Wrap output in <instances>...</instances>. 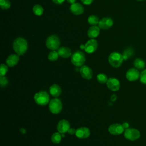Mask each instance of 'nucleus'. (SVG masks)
Here are the masks:
<instances>
[{"label":"nucleus","mask_w":146,"mask_h":146,"mask_svg":"<svg viewBox=\"0 0 146 146\" xmlns=\"http://www.w3.org/2000/svg\"><path fill=\"white\" fill-rule=\"evenodd\" d=\"M48 108L53 114L59 113L62 110V103L60 100L58 98L51 99L48 103Z\"/></svg>","instance_id":"nucleus-6"},{"label":"nucleus","mask_w":146,"mask_h":146,"mask_svg":"<svg viewBox=\"0 0 146 146\" xmlns=\"http://www.w3.org/2000/svg\"><path fill=\"white\" fill-rule=\"evenodd\" d=\"M35 103L39 106H45L50 102V96L45 91H39L36 92L34 96Z\"/></svg>","instance_id":"nucleus-5"},{"label":"nucleus","mask_w":146,"mask_h":146,"mask_svg":"<svg viewBox=\"0 0 146 146\" xmlns=\"http://www.w3.org/2000/svg\"><path fill=\"white\" fill-rule=\"evenodd\" d=\"M86 61L85 55L83 52L77 50L71 56V62L76 67H82Z\"/></svg>","instance_id":"nucleus-2"},{"label":"nucleus","mask_w":146,"mask_h":146,"mask_svg":"<svg viewBox=\"0 0 146 146\" xmlns=\"http://www.w3.org/2000/svg\"><path fill=\"white\" fill-rule=\"evenodd\" d=\"M33 11L34 14L37 16H40L43 13V8L40 5H35L33 8Z\"/></svg>","instance_id":"nucleus-23"},{"label":"nucleus","mask_w":146,"mask_h":146,"mask_svg":"<svg viewBox=\"0 0 146 146\" xmlns=\"http://www.w3.org/2000/svg\"><path fill=\"white\" fill-rule=\"evenodd\" d=\"M67 2H68V3H71V4H72V3H75L76 0H67Z\"/></svg>","instance_id":"nucleus-35"},{"label":"nucleus","mask_w":146,"mask_h":146,"mask_svg":"<svg viewBox=\"0 0 146 146\" xmlns=\"http://www.w3.org/2000/svg\"><path fill=\"white\" fill-rule=\"evenodd\" d=\"M100 34V28L97 26H92L90 27L87 31V35L91 39L96 38Z\"/></svg>","instance_id":"nucleus-18"},{"label":"nucleus","mask_w":146,"mask_h":146,"mask_svg":"<svg viewBox=\"0 0 146 146\" xmlns=\"http://www.w3.org/2000/svg\"><path fill=\"white\" fill-rule=\"evenodd\" d=\"M0 6L3 10H7L11 6V3L9 0H0Z\"/></svg>","instance_id":"nucleus-27"},{"label":"nucleus","mask_w":146,"mask_h":146,"mask_svg":"<svg viewBox=\"0 0 146 146\" xmlns=\"http://www.w3.org/2000/svg\"><path fill=\"white\" fill-rule=\"evenodd\" d=\"M108 132L112 135H119L124 132V128L123 125L118 123L112 124L108 127Z\"/></svg>","instance_id":"nucleus-9"},{"label":"nucleus","mask_w":146,"mask_h":146,"mask_svg":"<svg viewBox=\"0 0 146 146\" xmlns=\"http://www.w3.org/2000/svg\"><path fill=\"white\" fill-rule=\"evenodd\" d=\"M90 135V130L89 129V128L87 127H82L76 129L75 136L79 139H86Z\"/></svg>","instance_id":"nucleus-15"},{"label":"nucleus","mask_w":146,"mask_h":146,"mask_svg":"<svg viewBox=\"0 0 146 146\" xmlns=\"http://www.w3.org/2000/svg\"><path fill=\"white\" fill-rule=\"evenodd\" d=\"M50 94L54 97L56 98L60 95L62 93V90L60 87L57 84H52L49 88Z\"/></svg>","instance_id":"nucleus-20"},{"label":"nucleus","mask_w":146,"mask_h":146,"mask_svg":"<svg viewBox=\"0 0 146 146\" xmlns=\"http://www.w3.org/2000/svg\"><path fill=\"white\" fill-rule=\"evenodd\" d=\"M96 79L98 82L100 84H105L107 83L108 80L107 76L103 73H100L98 74L96 76Z\"/></svg>","instance_id":"nucleus-25"},{"label":"nucleus","mask_w":146,"mask_h":146,"mask_svg":"<svg viewBox=\"0 0 146 146\" xmlns=\"http://www.w3.org/2000/svg\"><path fill=\"white\" fill-rule=\"evenodd\" d=\"M62 136L61 135L60 133H59V132H55L52 135L51 137V141L54 144H59V143H60L61 140H62Z\"/></svg>","instance_id":"nucleus-22"},{"label":"nucleus","mask_w":146,"mask_h":146,"mask_svg":"<svg viewBox=\"0 0 146 146\" xmlns=\"http://www.w3.org/2000/svg\"><path fill=\"white\" fill-rule=\"evenodd\" d=\"M137 1H145V0H137Z\"/></svg>","instance_id":"nucleus-37"},{"label":"nucleus","mask_w":146,"mask_h":146,"mask_svg":"<svg viewBox=\"0 0 146 146\" xmlns=\"http://www.w3.org/2000/svg\"><path fill=\"white\" fill-rule=\"evenodd\" d=\"M70 11L74 15H80L84 12V7L79 3H74L70 7Z\"/></svg>","instance_id":"nucleus-16"},{"label":"nucleus","mask_w":146,"mask_h":146,"mask_svg":"<svg viewBox=\"0 0 146 146\" xmlns=\"http://www.w3.org/2000/svg\"><path fill=\"white\" fill-rule=\"evenodd\" d=\"M113 21L112 18L110 17L103 18L98 23V26L100 29L103 30H107L112 26Z\"/></svg>","instance_id":"nucleus-12"},{"label":"nucleus","mask_w":146,"mask_h":146,"mask_svg":"<svg viewBox=\"0 0 146 146\" xmlns=\"http://www.w3.org/2000/svg\"><path fill=\"white\" fill-rule=\"evenodd\" d=\"M140 81L141 83L146 84V69L143 70L140 74Z\"/></svg>","instance_id":"nucleus-31"},{"label":"nucleus","mask_w":146,"mask_h":146,"mask_svg":"<svg viewBox=\"0 0 146 146\" xmlns=\"http://www.w3.org/2000/svg\"><path fill=\"white\" fill-rule=\"evenodd\" d=\"M65 0H52L53 2L56 5H60L64 2Z\"/></svg>","instance_id":"nucleus-34"},{"label":"nucleus","mask_w":146,"mask_h":146,"mask_svg":"<svg viewBox=\"0 0 146 146\" xmlns=\"http://www.w3.org/2000/svg\"><path fill=\"white\" fill-rule=\"evenodd\" d=\"M19 60V57L18 55H17V54H11L7 58L6 60V63L8 67H13L18 64Z\"/></svg>","instance_id":"nucleus-17"},{"label":"nucleus","mask_w":146,"mask_h":146,"mask_svg":"<svg viewBox=\"0 0 146 146\" xmlns=\"http://www.w3.org/2000/svg\"><path fill=\"white\" fill-rule=\"evenodd\" d=\"M98 46V43L95 39L88 40L84 44V51L88 54H92L96 51Z\"/></svg>","instance_id":"nucleus-8"},{"label":"nucleus","mask_w":146,"mask_h":146,"mask_svg":"<svg viewBox=\"0 0 146 146\" xmlns=\"http://www.w3.org/2000/svg\"><path fill=\"white\" fill-rule=\"evenodd\" d=\"M8 71V66L3 63L1 64L0 67V76H5Z\"/></svg>","instance_id":"nucleus-30"},{"label":"nucleus","mask_w":146,"mask_h":146,"mask_svg":"<svg viewBox=\"0 0 146 146\" xmlns=\"http://www.w3.org/2000/svg\"><path fill=\"white\" fill-rule=\"evenodd\" d=\"M88 22L90 25L92 26H96L99 22V18L95 15H91L88 18Z\"/></svg>","instance_id":"nucleus-24"},{"label":"nucleus","mask_w":146,"mask_h":146,"mask_svg":"<svg viewBox=\"0 0 146 146\" xmlns=\"http://www.w3.org/2000/svg\"><path fill=\"white\" fill-rule=\"evenodd\" d=\"M81 1L84 5H90L93 2L94 0H81Z\"/></svg>","instance_id":"nucleus-32"},{"label":"nucleus","mask_w":146,"mask_h":146,"mask_svg":"<svg viewBox=\"0 0 146 146\" xmlns=\"http://www.w3.org/2000/svg\"><path fill=\"white\" fill-rule=\"evenodd\" d=\"M76 129H75V128H70L67 132H68V133L70 135H73V134H75V133H76Z\"/></svg>","instance_id":"nucleus-33"},{"label":"nucleus","mask_w":146,"mask_h":146,"mask_svg":"<svg viewBox=\"0 0 146 146\" xmlns=\"http://www.w3.org/2000/svg\"><path fill=\"white\" fill-rule=\"evenodd\" d=\"M125 138L130 141H135L140 137V132L137 129L133 128H126L124 132Z\"/></svg>","instance_id":"nucleus-7"},{"label":"nucleus","mask_w":146,"mask_h":146,"mask_svg":"<svg viewBox=\"0 0 146 146\" xmlns=\"http://www.w3.org/2000/svg\"><path fill=\"white\" fill-rule=\"evenodd\" d=\"M60 41L59 38L56 35L48 36L46 40V47L51 50H56L59 48Z\"/></svg>","instance_id":"nucleus-4"},{"label":"nucleus","mask_w":146,"mask_h":146,"mask_svg":"<svg viewBox=\"0 0 146 146\" xmlns=\"http://www.w3.org/2000/svg\"><path fill=\"white\" fill-rule=\"evenodd\" d=\"M133 66L137 70H143L145 66V63L141 58H136L133 61Z\"/></svg>","instance_id":"nucleus-21"},{"label":"nucleus","mask_w":146,"mask_h":146,"mask_svg":"<svg viewBox=\"0 0 146 146\" xmlns=\"http://www.w3.org/2000/svg\"><path fill=\"white\" fill-rule=\"evenodd\" d=\"M13 48L15 53L19 55L25 54L28 49L27 41L23 38L18 37L14 39L13 43Z\"/></svg>","instance_id":"nucleus-1"},{"label":"nucleus","mask_w":146,"mask_h":146,"mask_svg":"<svg viewBox=\"0 0 146 146\" xmlns=\"http://www.w3.org/2000/svg\"><path fill=\"white\" fill-rule=\"evenodd\" d=\"M59 54L58 51H56L55 50H52V51L50 52L48 55V59L49 60L54 62L56 60L58 59Z\"/></svg>","instance_id":"nucleus-26"},{"label":"nucleus","mask_w":146,"mask_h":146,"mask_svg":"<svg viewBox=\"0 0 146 146\" xmlns=\"http://www.w3.org/2000/svg\"><path fill=\"white\" fill-rule=\"evenodd\" d=\"M108 62L111 66L117 68L121 66L124 60L123 54L118 52H113L108 56Z\"/></svg>","instance_id":"nucleus-3"},{"label":"nucleus","mask_w":146,"mask_h":146,"mask_svg":"<svg viewBox=\"0 0 146 146\" xmlns=\"http://www.w3.org/2000/svg\"><path fill=\"white\" fill-rule=\"evenodd\" d=\"M125 77L130 82L136 81L140 78V73L137 69L132 68L127 71Z\"/></svg>","instance_id":"nucleus-11"},{"label":"nucleus","mask_w":146,"mask_h":146,"mask_svg":"<svg viewBox=\"0 0 146 146\" xmlns=\"http://www.w3.org/2000/svg\"><path fill=\"white\" fill-rule=\"evenodd\" d=\"M58 52L60 56L63 58H67L72 55L71 50L67 47H61L58 49Z\"/></svg>","instance_id":"nucleus-19"},{"label":"nucleus","mask_w":146,"mask_h":146,"mask_svg":"<svg viewBox=\"0 0 146 146\" xmlns=\"http://www.w3.org/2000/svg\"><path fill=\"white\" fill-rule=\"evenodd\" d=\"M80 73L81 76L85 79L90 80L93 76L92 69L88 66L83 65L80 68Z\"/></svg>","instance_id":"nucleus-13"},{"label":"nucleus","mask_w":146,"mask_h":146,"mask_svg":"<svg viewBox=\"0 0 146 146\" xmlns=\"http://www.w3.org/2000/svg\"><path fill=\"white\" fill-rule=\"evenodd\" d=\"M80 48H83V49H84V45H83V44H81V45H80Z\"/></svg>","instance_id":"nucleus-36"},{"label":"nucleus","mask_w":146,"mask_h":146,"mask_svg":"<svg viewBox=\"0 0 146 146\" xmlns=\"http://www.w3.org/2000/svg\"><path fill=\"white\" fill-rule=\"evenodd\" d=\"M133 51L131 47H128V48H126L124 51L123 54L124 60H127L128 58L131 56L133 54Z\"/></svg>","instance_id":"nucleus-28"},{"label":"nucleus","mask_w":146,"mask_h":146,"mask_svg":"<svg viewBox=\"0 0 146 146\" xmlns=\"http://www.w3.org/2000/svg\"><path fill=\"white\" fill-rule=\"evenodd\" d=\"M70 128V123L66 119H62L60 120L57 124V130L60 133H64L67 132Z\"/></svg>","instance_id":"nucleus-14"},{"label":"nucleus","mask_w":146,"mask_h":146,"mask_svg":"<svg viewBox=\"0 0 146 146\" xmlns=\"http://www.w3.org/2000/svg\"><path fill=\"white\" fill-rule=\"evenodd\" d=\"M107 87L112 91H117L119 90L120 83L119 80L115 78H110L106 83Z\"/></svg>","instance_id":"nucleus-10"},{"label":"nucleus","mask_w":146,"mask_h":146,"mask_svg":"<svg viewBox=\"0 0 146 146\" xmlns=\"http://www.w3.org/2000/svg\"><path fill=\"white\" fill-rule=\"evenodd\" d=\"M9 80L5 76H0V86L1 87H5L9 84Z\"/></svg>","instance_id":"nucleus-29"}]
</instances>
